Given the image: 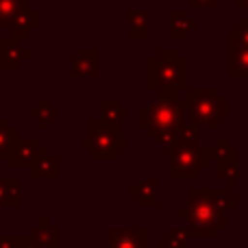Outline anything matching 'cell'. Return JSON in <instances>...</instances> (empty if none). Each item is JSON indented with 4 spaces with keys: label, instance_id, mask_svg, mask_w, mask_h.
Segmentation results:
<instances>
[{
    "label": "cell",
    "instance_id": "cell-1",
    "mask_svg": "<svg viewBox=\"0 0 248 248\" xmlns=\"http://www.w3.org/2000/svg\"><path fill=\"white\" fill-rule=\"evenodd\" d=\"M187 122L185 100H179L176 92H161L150 105L137 111V124L146 131L179 133Z\"/></svg>",
    "mask_w": 248,
    "mask_h": 248
},
{
    "label": "cell",
    "instance_id": "cell-2",
    "mask_svg": "<svg viewBox=\"0 0 248 248\" xmlns=\"http://www.w3.org/2000/svg\"><path fill=\"white\" fill-rule=\"evenodd\" d=\"M148 85L161 92H179L187 85V61L181 59L176 50H159L148 61Z\"/></svg>",
    "mask_w": 248,
    "mask_h": 248
},
{
    "label": "cell",
    "instance_id": "cell-3",
    "mask_svg": "<svg viewBox=\"0 0 248 248\" xmlns=\"http://www.w3.org/2000/svg\"><path fill=\"white\" fill-rule=\"evenodd\" d=\"M78 146L94 159H113L126 148L128 141L120 137L118 124L107 122L105 118H94L90 120V133L78 141Z\"/></svg>",
    "mask_w": 248,
    "mask_h": 248
},
{
    "label": "cell",
    "instance_id": "cell-4",
    "mask_svg": "<svg viewBox=\"0 0 248 248\" xmlns=\"http://www.w3.org/2000/svg\"><path fill=\"white\" fill-rule=\"evenodd\" d=\"M229 103L220 98L216 90H189L185 98V116L187 122L196 126L216 128L220 118H227Z\"/></svg>",
    "mask_w": 248,
    "mask_h": 248
},
{
    "label": "cell",
    "instance_id": "cell-5",
    "mask_svg": "<svg viewBox=\"0 0 248 248\" xmlns=\"http://www.w3.org/2000/svg\"><path fill=\"white\" fill-rule=\"evenodd\" d=\"M211 157H216V150L198 148V144H174L170 148L168 168L170 176H194L198 170L207 166Z\"/></svg>",
    "mask_w": 248,
    "mask_h": 248
},
{
    "label": "cell",
    "instance_id": "cell-6",
    "mask_svg": "<svg viewBox=\"0 0 248 248\" xmlns=\"http://www.w3.org/2000/svg\"><path fill=\"white\" fill-rule=\"evenodd\" d=\"M39 24H42V16H39V11L33 9V7H26L16 16L11 29H9V37L16 39V42H24V39L31 37L33 31L39 29Z\"/></svg>",
    "mask_w": 248,
    "mask_h": 248
},
{
    "label": "cell",
    "instance_id": "cell-7",
    "mask_svg": "<svg viewBox=\"0 0 248 248\" xmlns=\"http://www.w3.org/2000/svg\"><path fill=\"white\" fill-rule=\"evenodd\" d=\"M39 148H42V141L39 137H20L13 150L9 153V166L11 168H31V163L35 161Z\"/></svg>",
    "mask_w": 248,
    "mask_h": 248
},
{
    "label": "cell",
    "instance_id": "cell-8",
    "mask_svg": "<svg viewBox=\"0 0 248 248\" xmlns=\"http://www.w3.org/2000/svg\"><path fill=\"white\" fill-rule=\"evenodd\" d=\"M98 50H81L70 65V78H96L98 77Z\"/></svg>",
    "mask_w": 248,
    "mask_h": 248
},
{
    "label": "cell",
    "instance_id": "cell-9",
    "mask_svg": "<svg viewBox=\"0 0 248 248\" xmlns=\"http://www.w3.org/2000/svg\"><path fill=\"white\" fill-rule=\"evenodd\" d=\"M29 57H31V52L20 48V42H16L11 37L0 39V63H2V68L17 70L22 61L29 59Z\"/></svg>",
    "mask_w": 248,
    "mask_h": 248
},
{
    "label": "cell",
    "instance_id": "cell-10",
    "mask_svg": "<svg viewBox=\"0 0 248 248\" xmlns=\"http://www.w3.org/2000/svg\"><path fill=\"white\" fill-rule=\"evenodd\" d=\"M194 29H196V22L189 17L187 11H181V9L168 11V31H170L168 37L170 39H185Z\"/></svg>",
    "mask_w": 248,
    "mask_h": 248
},
{
    "label": "cell",
    "instance_id": "cell-11",
    "mask_svg": "<svg viewBox=\"0 0 248 248\" xmlns=\"http://www.w3.org/2000/svg\"><path fill=\"white\" fill-rule=\"evenodd\" d=\"M227 74L229 78H248V50L233 42H229Z\"/></svg>",
    "mask_w": 248,
    "mask_h": 248
},
{
    "label": "cell",
    "instance_id": "cell-12",
    "mask_svg": "<svg viewBox=\"0 0 248 248\" xmlns=\"http://www.w3.org/2000/svg\"><path fill=\"white\" fill-rule=\"evenodd\" d=\"M59 168H61L59 159L52 157L50 150L42 146L37 157H35V161L31 163L29 174L35 176V179H39V176H59Z\"/></svg>",
    "mask_w": 248,
    "mask_h": 248
},
{
    "label": "cell",
    "instance_id": "cell-13",
    "mask_svg": "<svg viewBox=\"0 0 248 248\" xmlns=\"http://www.w3.org/2000/svg\"><path fill=\"white\" fill-rule=\"evenodd\" d=\"M17 141H20V128L13 126L9 118H0V159L9 157Z\"/></svg>",
    "mask_w": 248,
    "mask_h": 248
},
{
    "label": "cell",
    "instance_id": "cell-14",
    "mask_svg": "<svg viewBox=\"0 0 248 248\" xmlns=\"http://www.w3.org/2000/svg\"><path fill=\"white\" fill-rule=\"evenodd\" d=\"M128 37L131 39L148 37V11L146 9L128 11Z\"/></svg>",
    "mask_w": 248,
    "mask_h": 248
},
{
    "label": "cell",
    "instance_id": "cell-15",
    "mask_svg": "<svg viewBox=\"0 0 248 248\" xmlns=\"http://www.w3.org/2000/svg\"><path fill=\"white\" fill-rule=\"evenodd\" d=\"M26 7H31L29 0H0V29H11L16 16Z\"/></svg>",
    "mask_w": 248,
    "mask_h": 248
},
{
    "label": "cell",
    "instance_id": "cell-16",
    "mask_svg": "<svg viewBox=\"0 0 248 248\" xmlns=\"http://www.w3.org/2000/svg\"><path fill=\"white\" fill-rule=\"evenodd\" d=\"M17 192H20V179L0 176V207H17Z\"/></svg>",
    "mask_w": 248,
    "mask_h": 248
},
{
    "label": "cell",
    "instance_id": "cell-17",
    "mask_svg": "<svg viewBox=\"0 0 248 248\" xmlns=\"http://www.w3.org/2000/svg\"><path fill=\"white\" fill-rule=\"evenodd\" d=\"M59 116H61V111L57 107H50L48 98H39L37 107H31L29 109V118L39 120V126H42V128H48L50 120H55V118H59Z\"/></svg>",
    "mask_w": 248,
    "mask_h": 248
},
{
    "label": "cell",
    "instance_id": "cell-18",
    "mask_svg": "<svg viewBox=\"0 0 248 248\" xmlns=\"http://www.w3.org/2000/svg\"><path fill=\"white\" fill-rule=\"evenodd\" d=\"M98 107H100V111H103V118H105V120H107V122H113V124H118L120 120H124V118L128 116V111L122 107L120 103H118L116 98H100Z\"/></svg>",
    "mask_w": 248,
    "mask_h": 248
},
{
    "label": "cell",
    "instance_id": "cell-19",
    "mask_svg": "<svg viewBox=\"0 0 248 248\" xmlns=\"http://www.w3.org/2000/svg\"><path fill=\"white\" fill-rule=\"evenodd\" d=\"M229 42L237 44V46H242L248 50V17H242V20L237 22L235 29L229 31Z\"/></svg>",
    "mask_w": 248,
    "mask_h": 248
},
{
    "label": "cell",
    "instance_id": "cell-20",
    "mask_svg": "<svg viewBox=\"0 0 248 248\" xmlns=\"http://www.w3.org/2000/svg\"><path fill=\"white\" fill-rule=\"evenodd\" d=\"M218 2L220 0H187V4H189L192 11H196V9H216Z\"/></svg>",
    "mask_w": 248,
    "mask_h": 248
},
{
    "label": "cell",
    "instance_id": "cell-21",
    "mask_svg": "<svg viewBox=\"0 0 248 248\" xmlns=\"http://www.w3.org/2000/svg\"><path fill=\"white\" fill-rule=\"evenodd\" d=\"M237 7H240V9H248V0H237Z\"/></svg>",
    "mask_w": 248,
    "mask_h": 248
},
{
    "label": "cell",
    "instance_id": "cell-22",
    "mask_svg": "<svg viewBox=\"0 0 248 248\" xmlns=\"http://www.w3.org/2000/svg\"><path fill=\"white\" fill-rule=\"evenodd\" d=\"M0 70H2V63H0Z\"/></svg>",
    "mask_w": 248,
    "mask_h": 248
},
{
    "label": "cell",
    "instance_id": "cell-23",
    "mask_svg": "<svg viewBox=\"0 0 248 248\" xmlns=\"http://www.w3.org/2000/svg\"><path fill=\"white\" fill-rule=\"evenodd\" d=\"M246 172H248V170H246Z\"/></svg>",
    "mask_w": 248,
    "mask_h": 248
}]
</instances>
